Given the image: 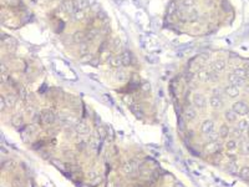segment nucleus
<instances>
[{
	"instance_id": "27",
	"label": "nucleus",
	"mask_w": 249,
	"mask_h": 187,
	"mask_svg": "<svg viewBox=\"0 0 249 187\" xmlns=\"http://www.w3.org/2000/svg\"><path fill=\"white\" fill-rule=\"evenodd\" d=\"M238 129L240 130V131H248V129H249V121L248 120H240L239 122H238Z\"/></svg>"
},
{
	"instance_id": "25",
	"label": "nucleus",
	"mask_w": 249,
	"mask_h": 187,
	"mask_svg": "<svg viewBox=\"0 0 249 187\" xmlns=\"http://www.w3.org/2000/svg\"><path fill=\"white\" fill-rule=\"evenodd\" d=\"M130 107H131V111H132V112L138 117V119H141V117H142V110L140 109V106L135 103V105H131Z\"/></svg>"
},
{
	"instance_id": "46",
	"label": "nucleus",
	"mask_w": 249,
	"mask_h": 187,
	"mask_svg": "<svg viewBox=\"0 0 249 187\" xmlns=\"http://www.w3.org/2000/svg\"><path fill=\"white\" fill-rule=\"evenodd\" d=\"M248 138H249V129H248Z\"/></svg>"
},
{
	"instance_id": "39",
	"label": "nucleus",
	"mask_w": 249,
	"mask_h": 187,
	"mask_svg": "<svg viewBox=\"0 0 249 187\" xmlns=\"http://www.w3.org/2000/svg\"><path fill=\"white\" fill-rule=\"evenodd\" d=\"M16 185V187H21V181H20V178L16 177V178H14V186Z\"/></svg>"
},
{
	"instance_id": "16",
	"label": "nucleus",
	"mask_w": 249,
	"mask_h": 187,
	"mask_svg": "<svg viewBox=\"0 0 249 187\" xmlns=\"http://www.w3.org/2000/svg\"><path fill=\"white\" fill-rule=\"evenodd\" d=\"M115 76H116V79L119 81H125V80H126V78H127V74H126V71H125L122 67H119V69H117V71L115 72Z\"/></svg>"
},
{
	"instance_id": "24",
	"label": "nucleus",
	"mask_w": 249,
	"mask_h": 187,
	"mask_svg": "<svg viewBox=\"0 0 249 187\" xmlns=\"http://www.w3.org/2000/svg\"><path fill=\"white\" fill-rule=\"evenodd\" d=\"M239 176L243 178V180H249V167H248V166H244V167L240 169Z\"/></svg>"
},
{
	"instance_id": "5",
	"label": "nucleus",
	"mask_w": 249,
	"mask_h": 187,
	"mask_svg": "<svg viewBox=\"0 0 249 187\" xmlns=\"http://www.w3.org/2000/svg\"><path fill=\"white\" fill-rule=\"evenodd\" d=\"M193 103H194V106L198 107V109H204L207 106V99L202 94H194L193 95Z\"/></svg>"
},
{
	"instance_id": "31",
	"label": "nucleus",
	"mask_w": 249,
	"mask_h": 187,
	"mask_svg": "<svg viewBox=\"0 0 249 187\" xmlns=\"http://www.w3.org/2000/svg\"><path fill=\"white\" fill-rule=\"evenodd\" d=\"M92 60H94V56H92V55L90 54V52L86 54V55H84V56L81 58V61H82V62H91Z\"/></svg>"
},
{
	"instance_id": "15",
	"label": "nucleus",
	"mask_w": 249,
	"mask_h": 187,
	"mask_svg": "<svg viewBox=\"0 0 249 187\" xmlns=\"http://www.w3.org/2000/svg\"><path fill=\"white\" fill-rule=\"evenodd\" d=\"M121 56H122V60H123V66L131 65V62H132V56H131V52L125 51V52L121 54Z\"/></svg>"
},
{
	"instance_id": "30",
	"label": "nucleus",
	"mask_w": 249,
	"mask_h": 187,
	"mask_svg": "<svg viewBox=\"0 0 249 187\" xmlns=\"http://www.w3.org/2000/svg\"><path fill=\"white\" fill-rule=\"evenodd\" d=\"M198 78L200 81H209V74L208 72H203V71H200L198 74Z\"/></svg>"
},
{
	"instance_id": "28",
	"label": "nucleus",
	"mask_w": 249,
	"mask_h": 187,
	"mask_svg": "<svg viewBox=\"0 0 249 187\" xmlns=\"http://www.w3.org/2000/svg\"><path fill=\"white\" fill-rule=\"evenodd\" d=\"M227 150H229V151H233V150H236L237 149V146H238V143H237V141L236 140H229L227 142Z\"/></svg>"
},
{
	"instance_id": "19",
	"label": "nucleus",
	"mask_w": 249,
	"mask_h": 187,
	"mask_svg": "<svg viewBox=\"0 0 249 187\" xmlns=\"http://www.w3.org/2000/svg\"><path fill=\"white\" fill-rule=\"evenodd\" d=\"M97 36H99V30H97V29H91L90 31L86 33V39H85V40H87V41H92L94 39H96Z\"/></svg>"
},
{
	"instance_id": "11",
	"label": "nucleus",
	"mask_w": 249,
	"mask_h": 187,
	"mask_svg": "<svg viewBox=\"0 0 249 187\" xmlns=\"http://www.w3.org/2000/svg\"><path fill=\"white\" fill-rule=\"evenodd\" d=\"M86 39V33H82V31H76L74 33V35H72V41L76 44H81V43H84Z\"/></svg>"
},
{
	"instance_id": "29",
	"label": "nucleus",
	"mask_w": 249,
	"mask_h": 187,
	"mask_svg": "<svg viewBox=\"0 0 249 187\" xmlns=\"http://www.w3.org/2000/svg\"><path fill=\"white\" fill-rule=\"evenodd\" d=\"M74 18H75L76 20H82V19L85 18V14H84V11H82V10L76 9L75 13H74Z\"/></svg>"
},
{
	"instance_id": "14",
	"label": "nucleus",
	"mask_w": 249,
	"mask_h": 187,
	"mask_svg": "<svg viewBox=\"0 0 249 187\" xmlns=\"http://www.w3.org/2000/svg\"><path fill=\"white\" fill-rule=\"evenodd\" d=\"M224 67H225V62H224V60H216L213 62V69L216 71H218V72H220V71H223L224 70Z\"/></svg>"
},
{
	"instance_id": "18",
	"label": "nucleus",
	"mask_w": 249,
	"mask_h": 187,
	"mask_svg": "<svg viewBox=\"0 0 249 187\" xmlns=\"http://www.w3.org/2000/svg\"><path fill=\"white\" fill-rule=\"evenodd\" d=\"M227 171L229 172L231 175H237V174H239L238 172V166H237V163L236 162H229L227 165Z\"/></svg>"
},
{
	"instance_id": "12",
	"label": "nucleus",
	"mask_w": 249,
	"mask_h": 187,
	"mask_svg": "<svg viewBox=\"0 0 249 187\" xmlns=\"http://www.w3.org/2000/svg\"><path fill=\"white\" fill-rule=\"evenodd\" d=\"M184 116H186L187 120H193V119H196L197 112H196L194 107H193V106H187V107L184 109Z\"/></svg>"
},
{
	"instance_id": "32",
	"label": "nucleus",
	"mask_w": 249,
	"mask_h": 187,
	"mask_svg": "<svg viewBox=\"0 0 249 187\" xmlns=\"http://www.w3.org/2000/svg\"><path fill=\"white\" fill-rule=\"evenodd\" d=\"M208 136V138H209V141H218V137H219V134H217V132H212L211 134H208L207 135Z\"/></svg>"
},
{
	"instance_id": "36",
	"label": "nucleus",
	"mask_w": 249,
	"mask_h": 187,
	"mask_svg": "<svg viewBox=\"0 0 249 187\" xmlns=\"http://www.w3.org/2000/svg\"><path fill=\"white\" fill-rule=\"evenodd\" d=\"M142 90H143V91H146V92H148L151 90V85L148 84V82H143V84H142Z\"/></svg>"
},
{
	"instance_id": "44",
	"label": "nucleus",
	"mask_w": 249,
	"mask_h": 187,
	"mask_svg": "<svg viewBox=\"0 0 249 187\" xmlns=\"http://www.w3.org/2000/svg\"><path fill=\"white\" fill-rule=\"evenodd\" d=\"M90 178H94V177H97V174L96 172H90V175H88Z\"/></svg>"
},
{
	"instance_id": "43",
	"label": "nucleus",
	"mask_w": 249,
	"mask_h": 187,
	"mask_svg": "<svg viewBox=\"0 0 249 187\" xmlns=\"http://www.w3.org/2000/svg\"><path fill=\"white\" fill-rule=\"evenodd\" d=\"M123 101H127L128 105H131V103H132V100H131L130 96H125V98H123Z\"/></svg>"
},
{
	"instance_id": "26",
	"label": "nucleus",
	"mask_w": 249,
	"mask_h": 187,
	"mask_svg": "<svg viewBox=\"0 0 249 187\" xmlns=\"http://www.w3.org/2000/svg\"><path fill=\"white\" fill-rule=\"evenodd\" d=\"M247 72H248L247 69H242V67L234 69V71H233V74H236L237 76H239V78H243V79L247 76Z\"/></svg>"
},
{
	"instance_id": "37",
	"label": "nucleus",
	"mask_w": 249,
	"mask_h": 187,
	"mask_svg": "<svg viewBox=\"0 0 249 187\" xmlns=\"http://www.w3.org/2000/svg\"><path fill=\"white\" fill-rule=\"evenodd\" d=\"M52 163H54L55 166H56V167H59V169H61V170H62V169H64V166H62V165H61L62 162H61V161H59V160H54V161H52Z\"/></svg>"
},
{
	"instance_id": "3",
	"label": "nucleus",
	"mask_w": 249,
	"mask_h": 187,
	"mask_svg": "<svg viewBox=\"0 0 249 187\" xmlns=\"http://www.w3.org/2000/svg\"><path fill=\"white\" fill-rule=\"evenodd\" d=\"M40 116H41V123H44V125H51L55 121V114L52 111H50V110L41 111Z\"/></svg>"
},
{
	"instance_id": "8",
	"label": "nucleus",
	"mask_w": 249,
	"mask_h": 187,
	"mask_svg": "<svg viewBox=\"0 0 249 187\" xmlns=\"http://www.w3.org/2000/svg\"><path fill=\"white\" fill-rule=\"evenodd\" d=\"M224 92L229 96V98H232V99H237L238 96H239V87H237V86H234V85H228V86H225V89H224Z\"/></svg>"
},
{
	"instance_id": "9",
	"label": "nucleus",
	"mask_w": 249,
	"mask_h": 187,
	"mask_svg": "<svg viewBox=\"0 0 249 187\" xmlns=\"http://www.w3.org/2000/svg\"><path fill=\"white\" fill-rule=\"evenodd\" d=\"M213 129H214V123H213L212 120H206V121L202 122V125H200V131H202V134H204V135L211 134L213 131Z\"/></svg>"
},
{
	"instance_id": "35",
	"label": "nucleus",
	"mask_w": 249,
	"mask_h": 187,
	"mask_svg": "<svg viewBox=\"0 0 249 187\" xmlns=\"http://www.w3.org/2000/svg\"><path fill=\"white\" fill-rule=\"evenodd\" d=\"M222 92H223V91H222V89H219V87H216V89L213 90V95H214V96H218V98H220V95H222Z\"/></svg>"
},
{
	"instance_id": "23",
	"label": "nucleus",
	"mask_w": 249,
	"mask_h": 187,
	"mask_svg": "<svg viewBox=\"0 0 249 187\" xmlns=\"http://www.w3.org/2000/svg\"><path fill=\"white\" fill-rule=\"evenodd\" d=\"M79 52L84 56V55H86V54H88V44L87 43H81V44H79Z\"/></svg>"
},
{
	"instance_id": "1",
	"label": "nucleus",
	"mask_w": 249,
	"mask_h": 187,
	"mask_svg": "<svg viewBox=\"0 0 249 187\" xmlns=\"http://www.w3.org/2000/svg\"><path fill=\"white\" fill-rule=\"evenodd\" d=\"M232 110L237 115L239 116H245V115H249V106L244 101H238V102H234L233 106H232Z\"/></svg>"
},
{
	"instance_id": "10",
	"label": "nucleus",
	"mask_w": 249,
	"mask_h": 187,
	"mask_svg": "<svg viewBox=\"0 0 249 187\" xmlns=\"http://www.w3.org/2000/svg\"><path fill=\"white\" fill-rule=\"evenodd\" d=\"M209 105L212 106V109L214 110H220L223 107V101L220 98H218V96H212V98L209 99Z\"/></svg>"
},
{
	"instance_id": "17",
	"label": "nucleus",
	"mask_w": 249,
	"mask_h": 187,
	"mask_svg": "<svg viewBox=\"0 0 249 187\" xmlns=\"http://www.w3.org/2000/svg\"><path fill=\"white\" fill-rule=\"evenodd\" d=\"M5 102H6V106H14L15 105V102H16V95H13V94H9V95H6L5 96Z\"/></svg>"
},
{
	"instance_id": "22",
	"label": "nucleus",
	"mask_w": 249,
	"mask_h": 187,
	"mask_svg": "<svg viewBox=\"0 0 249 187\" xmlns=\"http://www.w3.org/2000/svg\"><path fill=\"white\" fill-rule=\"evenodd\" d=\"M111 64H112L113 66H116L117 69L121 67V66H123V60H122V56H121V55H117V56L112 58V59H111Z\"/></svg>"
},
{
	"instance_id": "2",
	"label": "nucleus",
	"mask_w": 249,
	"mask_h": 187,
	"mask_svg": "<svg viewBox=\"0 0 249 187\" xmlns=\"http://www.w3.org/2000/svg\"><path fill=\"white\" fill-rule=\"evenodd\" d=\"M138 170H140V165L137 163V161H130V162H126L122 166L123 174L127 175V176H132V175L137 174Z\"/></svg>"
},
{
	"instance_id": "4",
	"label": "nucleus",
	"mask_w": 249,
	"mask_h": 187,
	"mask_svg": "<svg viewBox=\"0 0 249 187\" xmlns=\"http://www.w3.org/2000/svg\"><path fill=\"white\" fill-rule=\"evenodd\" d=\"M220 143L218 141H209V143H207L204 146V151L209 155H216L220 151Z\"/></svg>"
},
{
	"instance_id": "13",
	"label": "nucleus",
	"mask_w": 249,
	"mask_h": 187,
	"mask_svg": "<svg viewBox=\"0 0 249 187\" xmlns=\"http://www.w3.org/2000/svg\"><path fill=\"white\" fill-rule=\"evenodd\" d=\"M224 117H225V120L228 122H236L237 121V114L233 111V110H227V111L224 112Z\"/></svg>"
},
{
	"instance_id": "38",
	"label": "nucleus",
	"mask_w": 249,
	"mask_h": 187,
	"mask_svg": "<svg viewBox=\"0 0 249 187\" xmlns=\"http://www.w3.org/2000/svg\"><path fill=\"white\" fill-rule=\"evenodd\" d=\"M5 103H6V102H5V99L1 96V98H0V110H1V111L4 110V107H5Z\"/></svg>"
},
{
	"instance_id": "34",
	"label": "nucleus",
	"mask_w": 249,
	"mask_h": 187,
	"mask_svg": "<svg viewBox=\"0 0 249 187\" xmlns=\"http://www.w3.org/2000/svg\"><path fill=\"white\" fill-rule=\"evenodd\" d=\"M182 4H183L184 8H191V6L193 5V0H183Z\"/></svg>"
},
{
	"instance_id": "21",
	"label": "nucleus",
	"mask_w": 249,
	"mask_h": 187,
	"mask_svg": "<svg viewBox=\"0 0 249 187\" xmlns=\"http://www.w3.org/2000/svg\"><path fill=\"white\" fill-rule=\"evenodd\" d=\"M219 137H222V138H227L228 136H229V127L227 126V125H222V126L219 127Z\"/></svg>"
},
{
	"instance_id": "41",
	"label": "nucleus",
	"mask_w": 249,
	"mask_h": 187,
	"mask_svg": "<svg viewBox=\"0 0 249 187\" xmlns=\"http://www.w3.org/2000/svg\"><path fill=\"white\" fill-rule=\"evenodd\" d=\"M97 18H99V19H101V20H103V19L106 18V13H103V11H99Z\"/></svg>"
},
{
	"instance_id": "45",
	"label": "nucleus",
	"mask_w": 249,
	"mask_h": 187,
	"mask_svg": "<svg viewBox=\"0 0 249 187\" xmlns=\"http://www.w3.org/2000/svg\"><path fill=\"white\" fill-rule=\"evenodd\" d=\"M175 187H183V186H182V183H179V182H177V183H175Z\"/></svg>"
},
{
	"instance_id": "33",
	"label": "nucleus",
	"mask_w": 249,
	"mask_h": 187,
	"mask_svg": "<svg viewBox=\"0 0 249 187\" xmlns=\"http://www.w3.org/2000/svg\"><path fill=\"white\" fill-rule=\"evenodd\" d=\"M97 132H99L100 138H105V136H106V131H105V129H103L102 126H99V127H97Z\"/></svg>"
},
{
	"instance_id": "42",
	"label": "nucleus",
	"mask_w": 249,
	"mask_h": 187,
	"mask_svg": "<svg viewBox=\"0 0 249 187\" xmlns=\"http://www.w3.org/2000/svg\"><path fill=\"white\" fill-rule=\"evenodd\" d=\"M65 155H66V157H67V158H70V160L75 157V155H72V152H71V151H67Z\"/></svg>"
},
{
	"instance_id": "47",
	"label": "nucleus",
	"mask_w": 249,
	"mask_h": 187,
	"mask_svg": "<svg viewBox=\"0 0 249 187\" xmlns=\"http://www.w3.org/2000/svg\"><path fill=\"white\" fill-rule=\"evenodd\" d=\"M136 187H141V186H136Z\"/></svg>"
},
{
	"instance_id": "7",
	"label": "nucleus",
	"mask_w": 249,
	"mask_h": 187,
	"mask_svg": "<svg viewBox=\"0 0 249 187\" xmlns=\"http://www.w3.org/2000/svg\"><path fill=\"white\" fill-rule=\"evenodd\" d=\"M75 130H76V132H77L79 135H87V134H90V126L85 121H80V122L76 123Z\"/></svg>"
},
{
	"instance_id": "20",
	"label": "nucleus",
	"mask_w": 249,
	"mask_h": 187,
	"mask_svg": "<svg viewBox=\"0 0 249 187\" xmlns=\"http://www.w3.org/2000/svg\"><path fill=\"white\" fill-rule=\"evenodd\" d=\"M15 166H16V163H15V161H14V160H8V161L3 162V169L6 170V171L15 170Z\"/></svg>"
},
{
	"instance_id": "40",
	"label": "nucleus",
	"mask_w": 249,
	"mask_h": 187,
	"mask_svg": "<svg viewBox=\"0 0 249 187\" xmlns=\"http://www.w3.org/2000/svg\"><path fill=\"white\" fill-rule=\"evenodd\" d=\"M113 47H115V50H119L120 49V40L119 39H116L113 41Z\"/></svg>"
},
{
	"instance_id": "6",
	"label": "nucleus",
	"mask_w": 249,
	"mask_h": 187,
	"mask_svg": "<svg viewBox=\"0 0 249 187\" xmlns=\"http://www.w3.org/2000/svg\"><path fill=\"white\" fill-rule=\"evenodd\" d=\"M228 80H229V82L232 85L234 86H237V87H242V86H244L245 85V81L243 78H239V76H237L236 74H229L228 75Z\"/></svg>"
},
{
	"instance_id": "48",
	"label": "nucleus",
	"mask_w": 249,
	"mask_h": 187,
	"mask_svg": "<svg viewBox=\"0 0 249 187\" xmlns=\"http://www.w3.org/2000/svg\"><path fill=\"white\" fill-rule=\"evenodd\" d=\"M248 116H249V115H248Z\"/></svg>"
}]
</instances>
